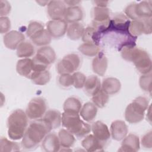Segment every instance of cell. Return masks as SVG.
Here are the masks:
<instances>
[{
    "instance_id": "cell-1",
    "label": "cell",
    "mask_w": 152,
    "mask_h": 152,
    "mask_svg": "<svg viewBox=\"0 0 152 152\" xmlns=\"http://www.w3.org/2000/svg\"><path fill=\"white\" fill-rule=\"evenodd\" d=\"M52 129L50 125L43 118L34 120L27 128L22 138V147L27 150L35 149Z\"/></svg>"
},
{
    "instance_id": "cell-2",
    "label": "cell",
    "mask_w": 152,
    "mask_h": 152,
    "mask_svg": "<svg viewBox=\"0 0 152 152\" xmlns=\"http://www.w3.org/2000/svg\"><path fill=\"white\" fill-rule=\"evenodd\" d=\"M121 56L125 60L133 62L136 69L142 74L151 72V59L144 49L135 46H125L121 49Z\"/></svg>"
},
{
    "instance_id": "cell-3",
    "label": "cell",
    "mask_w": 152,
    "mask_h": 152,
    "mask_svg": "<svg viewBox=\"0 0 152 152\" xmlns=\"http://www.w3.org/2000/svg\"><path fill=\"white\" fill-rule=\"evenodd\" d=\"M28 124V117L21 109L14 110L8 118V135L10 139L18 140L21 139L26 132Z\"/></svg>"
},
{
    "instance_id": "cell-4",
    "label": "cell",
    "mask_w": 152,
    "mask_h": 152,
    "mask_svg": "<svg viewBox=\"0 0 152 152\" xmlns=\"http://www.w3.org/2000/svg\"><path fill=\"white\" fill-rule=\"evenodd\" d=\"M61 123L66 130L78 138L86 136L91 130V126L80 118L79 113L64 112L62 114Z\"/></svg>"
},
{
    "instance_id": "cell-5",
    "label": "cell",
    "mask_w": 152,
    "mask_h": 152,
    "mask_svg": "<svg viewBox=\"0 0 152 152\" xmlns=\"http://www.w3.org/2000/svg\"><path fill=\"white\" fill-rule=\"evenodd\" d=\"M148 105L149 101L146 97H137L126 107L125 111V120L130 124H137L142 121Z\"/></svg>"
},
{
    "instance_id": "cell-6",
    "label": "cell",
    "mask_w": 152,
    "mask_h": 152,
    "mask_svg": "<svg viewBox=\"0 0 152 152\" xmlns=\"http://www.w3.org/2000/svg\"><path fill=\"white\" fill-rule=\"evenodd\" d=\"M56 59V53L54 49L48 46H42L36 52L32 59L33 71L47 69L49 65L53 63Z\"/></svg>"
},
{
    "instance_id": "cell-7",
    "label": "cell",
    "mask_w": 152,
    "mask_h": 152,
    "mask_svg": "<svg viewBox=\"0 0 152 152\" xmlns=\"http://www.w3.org/2000/svg\"><path fill=\"white\" fill-rule=\"evenodd\" d=\"M125 13L128 18L133 20L151 18V1H143L138 4L134 2L130 4L125 9Z\"/></svg>"
},
{
    "instance_id": "cell-8",
    "label": "cell",
    "mask_w": 152,
    "mask_h": 152,
    "mask_svg": "<svg viewBox=\"0 0 152 152\" xmlns=\"http://www.w3.org/2000/svg\"><path fill=\"white\" fill-rule=\"evenodd\" d=\"M81 64V59L78 55L69 53L65 55L56 65V71L58 74H71L77 71Z\"/></svg>"
},
{
    "instance_id": "cell-9",
    "label": "cell",
    "mask_w": 152,
    "mask_h": 152,
    "mask_svg": "<svg viewBox=\"0 0 152 152\" xmlns=\"http://www.w3.org/2000/svg\"><path fill=\"white\" fill-rule=\"evenodd\" d=\"M47 109L46 100L42 97H35L28 103L26 113L28 119L36 120L42 118Z\"/></svg>"
},
{
    "instance_id": "cell-10",
    "label": "cell",
    "mask_w": 152,
    "mask_h": 152,
    "mask_svg": "<svg viewBox=\"0 0 152 152\" xmlns=\"http://www.w3.org/2000/svg\"><path fill=\"white\" fill-rule=\"evenodd\" d=\"M130 23L131 21L126 15L121 14H118L110 19L107 33L114 31L122 36L131 35L129 31Z\"/></svg>"
},
{
    "instance_id": "cell-11",
    "label": "cell",
    "mask_w": 152,
    "mask_h": 152,
    "mask_svg": "<svg viewBox=\"0 0 152 152\" xmlns=\"http://www.w3.org/2000/svg\"><path fill=\"white\" fill-rule=\"evenodd\" d=\"M129 31L132 36L136 37L142 34H151V18L137 19L131 21Z\"/></svg>"
},
{
    "instance_id": "cell-12",
    "label": "cell",
    "mask_w": 152,
    "mask_h": 152,
    "mask_svg": "<svg viewBox=\"0 0 152 152\" xmlns=\"http://www.w3.org/2000/svg\"><path fill=\"white\" fill-rule=\"evenodd\" d=\"M46 27V30L52 37L59 39L66 33L68 24L64 19L57 20H52L47 23Z\"/></svg>"
},
{
    "instance_id": "cell-13",
    "label": "cell",
    "mask_w": 152,
    "mask_h": 152,
    "mask_svg": "<svg viewBox=\"0 0 152 152\" xmlns=\"http://www.w3.org/2000/svg\"><path fill=\"white\" fill-rule=\"evenodd\" d=\"M66 8L64 1H50L48 4V14L52 20H62L64 17Z\"/></svg>"
},
{
    "instance_id": "cell-14",
    "label": "cell",
    "mask_w": 152,
    "mask_h": 152,
    "mask_svg": "<svg viewBox=\"0 0 152 152\" xmlns=\"http://www.w3.org/2000/svg\"><path fill=\"white\" fill-rule=\"evenodd\" d=\"M93 135L103 145L110 139V132L107 126L102 121H97L91 125Z\"/></svg>"
},
{
    "instance_id": "cell-15",
    "label": "cell",
    "mask_w": 152,
    "mask_h": 152,
    "mask_svg": "<svg viewBox=\"0 0 152 152\" xmlns=\"http://www.w3.org/2000/svg\"><path fill=\"white\" fill-rule=\"evenodd\" d=\"M25 39L24 35L20 31L12 30L6 33L3 39L4 45L8 49H16L18 45Z\"/></svg>"
},
{
    "instance_id": "cell-16",
    "label": "cell",
    "mask_w": 152,
    "mask_h": 152,
    "mask_svg": "<svg viewBox=\"0 0 152 152\" xmlns=\"http://www.w3.org/2000/svg\"><path fill=\"white\" fill-rule=\"evenodd\" d=\"M140 143L139 137L134 134H129L124 139L119 151L135 152L140 150Z\"/></svg>"
},
{
    "instance_id": "cell-17",
    "label": "cell",
    "mask_w": 152,
    "mask_h": 152,
    "mask_svg": "<svg viewBox=\"0 0 152 152\" xmlns=\"http://www.w3.org/2000/svg\"><path fill=\"white\" fill-rule=\"evenodd\" d=\"M128 128L125 122L121 120H116L110 125V135L116 141L122 140L128 134Z\"/></svg>"
},
{
    "instance_id": "cell-18",
    "label": "cell",
    "mask_w": 152,
    "mask_h": 152,
    "mask_svg": "<svg viewBox=\"0 0 152 152\" xmlns=\"http://www.w3.org/2000/svg\"><path fill=\"white\" fill-rule=\"evenodd\" d=\"M42 148L46 152L59 151L61 144L58 136L55 133L48 134L42 142Z\"/></svg>"
},
{
    "instance_id": "cell-19",
    "label": "cell",
    "mask_w": 152,
    "mask_h": 152,
    "mask_svg": "<svg viewBox=\"0 0 152 152\" xmlns=\"http://www.w3.org/2000/svg\"><path fill=\"white\" fill-rule=\"evenodd\" d=\"M108 61L102 52H99L92 61L93 71L100 76H103L107 68Z\"/></svg>"
},
{
    "instance_id": "cell-20",
    "label": "cell",
    "mask_w": 152,
    "mask_h": 152,
    "mask_svg": "<svg viewBox=\"0 0 152 152\" xmlns=\"http://www.w3.org/2000/svg\"><path fill=\"white\" fill-rule=\"evenodd\" d=\"M121 88L120 81L114 77H108L104 78L101 85L102 90L109 95H113L118 93Z\"/></svg>"
},
{
    "instance_id": "cell-21",
    "label": "cell",
    "mask_w": 152,
    "mask_h": 152,
    "mask_svg": "<svg viewBox=\"0 0 152 152\" xmlns=\"http://www.w3.org/2000/svg\"><path fill=\"white\" fill-rule=\"evenodd\" d=\"M102 34L92 26L87 27L84 29L82 36V40L85 43L99 46Z\"/></svg>"
},
{
    "instance_id": "cell-22",
    "label": "cell",
    "mask_w": 152,
    "mask_h": 152,
    "mask_svg": "<svg viewBox=\"0 0 152 152\" xmlns=\"http://www.w3.org/2000/svg\"><path fill=\"white\" fill-rule=\"evenodd\" d=\"M83 147L88 152L103 151L104 145L94 137L93 134L86 136L81 142Z\"/></svg>"
},
{
    "instance_id": "cell-23",
    "label": "cell",
    "mask_w": 152,
    "mask_h": 152,
    "mask_svg": "<svg viewBox=\"0 0 152 152\" xmlns=\"http://www.w3.org/2000/svg\"><path fill=\"white\" fill-rule=\"evenodd\" d=\"M83 11L81 8L78 5L69 7L66 8L64 15V20L69 23H78L83 18Z\"/></svg>"
},
{
    "instance_id": "cell-24",
    "label": "cell",
    "mask_w": 152,
    "mask_h": 152,
    "mask_svg": "<svg viewBox=\"0 0 152 152\" xmlns=\"http://www.w3.org/2000/svg\"><path fill=\"white\" fill-rule=\"evenodd\" d=\"M16 71L20 75L30 78L33 70L32 59L30 58H23L17 61Z\"/></svg>"
},
{
    "instance_id": "cell-25",
    "label": "cell",
    "mask_w": 152,
    "mask_h": 152,
    "mask_svg": "<svg viewBox=\"0 0 152 152\" xmlns=\"http://www.w3.org/2000/svg\"><path fill=\"white\" fill-rule=\"evenodd\" d=\"M97 113V106L93 103L87 102L81 107L80 115L84 121L90 122L96 118Z\"/></svg>"
},
{
    "instance_id": "cell-26",
    "label": "cell",
    "mask_w": 152,
    "mask_h": 152,
    "mask_svg": "<svg viewBox=\"0 0 152 152\" xmlns=\"http://www.w3.org/2000/svg\"><path fill=\"white\" fill-rule=\"evenodd\" d=\"M84 90L90 96H93L101 88V83L97 76L91 75L86 78L84 86Z\"/></svg>"
},
{
    "instance_id": "cell-27",
    "label": "cell",
    "mask_w": 152,
    "mask_h": 152,
    "mask_svg": "<svg viewBox=\"0 0 152 152\" xmlns=\"http://www.w3.org/2000/svg\"><path fill=\"white\" fill-rule=\"evenodd\" d=\"M43 118L50 125L53 129L58 128L61 125L62 115L57 110L50 109L46 112Z\"/></svg>"
},
{
    "instance_id": "cell-28",
    "label": "cell",
    "mask_w": 152,
    "mask_h": 152,
    "mask_svg": "<svg viewBox=\"0 0 152 152\" xmlns=\"http://www.w3.org/2000/svg\"><path fill=\"white\" fill-rule=\"evenodd\" d=\"M30 39L36 46H45L50 43L52 37L48 30L44 28L33 35Z\"/></svg>"
},
{
    "instance_id": "cell-29",
    "label": "cell",
    "mask_w": 152,
    "mask_h": 152,
    "mask_svg": "<svg viewBox=\"0 0 152 152\" xmlns=\"http://www.w3.org/2000/svg\"><path fill=\"white\" fill-rule=\"evenodd\" d=\"M30 79L36 85L43 86L46 84L50 81V74L48 69L33 71L31 74Z\"/></svg>"
},
{
    "instance_id": "cell-30",
    "label": "cell",
    "mask_w": 152,
    "mask_h": 152,
    "mask_svg": "<svg viewBox=\"0 0 152 152\" xmlns=\"http://www.w3.org/2000/svg\"><path fill=\"white\" fill-rule=\"evenodd\" d=\"M82 104L80 100L75 97H70L66 99L64 103V111L68 113H80Z\"/></svg>"
},
{
    "instance_id": "cell-31",
    "label": "cell",
    "mask_w": 152,
    "mask_h": 152,
    "mask_svg": "<svg viewBox=\"0 0 152 152\" xmlns=\"http://www.w3.org/2000/svg\"><path fill=\"white\" fill-rule=\"evenodd\" d=\"M84 29V26L79 23H71L68 26L66 34L71 40H78L82 37Z\"/></svg>"
},
{
    "instance_id": "cell-32",
    "label": "cell",
    "mask_w": 152,
    "mask_h": 152,
    "mask_svg": "<svg viewBox=\"0 0 152 152\" xmlns=\"http://www.w3.org/2000/svg\"><path fill=\"white\" fill-rule=\"evenodd\" d=\"M34 53V48L32 43L27 41L21 42L17 48V55L19 58H29Z\"/></svg>"
},
{
    "instance_id": "cell-33",
    "label": "cell",
    "mask_w": 152,
    "mask_h": 152,
    "mask_svg": "<svg viewBox=\"0 0 152 152\" xmlns=\"http://www.w3.org/2000/svg\"><path fill=\"white\" fill-rule=\"evenodd\" d=\"M58 137L61 147L63 148H70L75 142L74 135L65 129H61L58 132Z\"/></svg>"
},
{
    "instance_id": "cell-34",
    "label": "cell",
    "mask_w": 152,
    "mask_h": 152,
    "mask_svg": "<svg viewBox=\"0 0 152 152\" xmlns=\"http://www.w3.org/2000/svg\"><path fill=\"white\" fill-rule=\"evenodd\" d=\"M20 150V145L16 142L9 141L5 137H1L0 140V151L10 152Z\"/></svg>"
},
{
    "instance_id": "cell-35",
    "label": "cell",
    "mask_w": 152,
    "mask_h": 152,
    "mask_svg": "<svg viewBox=\"0 0 152 152\" xmlns=\"http://www.w3.org/2000/svg\"><path fill=\"white\" fill-rule=\"evenodd\" d=\"M78 50L87 56H96L100 52V47L95 45L84 43L79 46Z\"/></svg>"
},
{
    "instance_id": "cell-36",
    "label": "cell",
    "mask_w": 152,
    "mask_h": 152,
    "mask_svg": "<svg viewBox=\"0 0 152 152\" xmlns=\"http://www.w3.org/2000/svg\"><path fill=\"white\" fill-rule=\"evenodd\" d=\"M109 100V96L106 94L102 88L99 89L92 96L93 103L98 107L103 108L107 104Z\"/></svg>"
},
{
    "instance_id": "cell-37",
    "label": "cell",
    "mask_w": 152,
    "mask_h": 152,
    "mask_svg": "<svg viewBox=\"0 0 152 152\" xmlns=\"http://www.w3.org/2000/svg\"><path fill=\"white\" fill-rule=\"evenodd\" d=\"M151 80L152 77L151 72L146 74H142L140 78L139 84L140 88L144 91L151 92Z\"/></svg>"
},
{
    "instance_id": "cell-38",
    "label": "cell",
    "mask_w": 152,
    "mask_h": 152,
    "mask_svg": "<svg viewBox=\"0 0 152 152\" xmlns=\"http://www.w3.org/2000/svg\"><path fill=\"white\" fill-rule=\"evenodd\" d=\"M43 29L44 26L42 23L37 21H31L28 25L26 34L28 37L31 38L33 35Z\"/></svg>"
},
{
    "instance_id": "cell-39",
    "label": "cell",
    "mask_w": 152,
    "mask_h": 152,
    "mask_svg": "<svg viewBox=\"0 0 152 152\" xmlns=\"http://www.w3.org/2000/svg\"><path fill=\"white\" fill-rule=\"evenodd\" d=\"M72 77L74 80L73 86H74V87H75L76 88H83L86 80V77L85 75L81 72H76L72 74Z\"/></svg>"
},
{
    "instance_id": "cell-40",
    "label": "cell",
    "mask_w": 152,
    "mask_h": 152,
    "mask_svg": "<svg viewBox=\"0 0 152 152\" xmlns=\"http://www.w3.org/2000/svg\"><path fill=\"white\" fill-rule=\"evenodd\" d=\"M58 82L62 87H69L74 84L72 75L69 74H61L58 78Z\"/></svg>"
},
{
    "instance_id": "cell-41",
    "label": "cell",
    "mask_w": 152,
    "mask_h": 152,
    "mask_svg": "<svg viewBox=\"0 0 152 152\" xmlns=\"http://www.w3.org/2000/svg\"><path fill=\"white\" fill-rule=\"evenodd\" d=\"M11 28V21L7 17H1L0 18V32L1 34L7 33Z\"/></svg>"
},
{
    "instance_id": "cell-42",
    "label": "cell",
    "mask_w": 152,
    "mask_h": 152,
    "mask_svg": "<svg viewBox=\"0 0 152 152\" xmlns=\"http://www.w3.org/2000/svg\"><path fill=\"white\" fill-rule=\"evenodd\" d=\"M152 131H150L144 134L141 138V145L145 148H151L152 147Z\"/></svg>"
},
{
    "instance_id": "cell-43",
    "label": "cell",
    "mask_w": 152,
    "mask_h": 152,
    "mask_svg": "<svg viewBox=\"0 0 152 152\" xmlns=\"http://www.w3.org/2000/svg\"><path fill=\"white\" fill-rule=\"evenodd\" d=\"M10 4L7 1H0V15L1 17H5L11 11Z\"/></svg>"
},
{
    "instance_id": "cell-44",
    "label": "cell",
    "mask_w": 152,
    "mask_h": 152,
    "mask_svg": "<svg viewBox=\"0 0 152 152\" xmlns=\"http://www.w3.org/2000/svg\"><path fill=\"white\" fill-rule=\"evenodd\" d=\"M94 2L96 4L97 7H106L107 4L109 3L108 1H95Z\"/></svg>"
},
{
    "instance_id": "cell-45",
    "label": "cell",
    "mask_w": 152,
    "mask_h": 152,
    "mask_svg": "<svg viewBox=\"0 0 152 152\" xmlns=\"http://www.w3.org/2000/svg\"><path fill=\"white\" fill-rule=\"evenodd\" d=\"M65 4L69 5V7H74L77 6L78 4L81 2L80 1H64Z\"/></svg>"
},
{
    "instance_id": "cell-46",
    "label": "cell",
    "mask_w": 152,
    "mask_h": 152,
    "mask_svg": "<svg viewBox=\"0 0 152 152\" xmlns=\"http://www.w3.org/2000/svg\"><path fill=\"white\" fill-rule=\"evenodd\" d=\"M148 112L147 113V119H149V122L150 123H151V116H150V113H151V106L150 105L149 107H148Z\"/></svg>"
},
{
    "instance_id": "cell-47",
    "label": "cell",
    "mask_w": 152,
    "mask_h": 152,
    "mask_svg": "<svg viewBox=\"0 0 152 152\" xmlns=\"http://www.w3.org/2000/svg\"><path fill=\"white\" fill-rule=\"evenodd\" d=\"M49 1H37V2L38 3V4H40V5H41V6H45L46 4H48L49 3Z\"/></svg>"
}]
</instances>
